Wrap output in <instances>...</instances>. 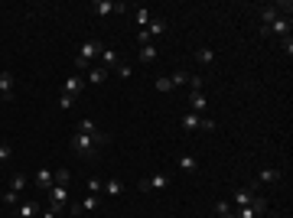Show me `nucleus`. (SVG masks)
I'll return each instance as SVG.
<instances>
[{"label": "nucleus", "mask_w": 293, "mask_h": 218, "mask_svg": "<svg viewBox=\"0 0 293 218\" xmlns=\"http://www.w3.org/2000/svg\"><path fill=\"white\" fill-rule=\"evenodd\" d=\"M101 49H104L101 39H85L82 49H78V55H75V68H78V72H88V68L95 66L98 55H101Z\"/></svg>", "instance_id": "f257e3e1"}, {"label": "nucleus", "mask_w": 293, "mask_h": 218, "mask_svg": "<svg viewBox=\"0 0 293 218\" xmlns=\"http://www.w3.org/2000/svg\"><path fill=\"white\" fill-rule=\"evenodd\" d=\"M75 134H85V137H91V143H95V147H108V143H111V137L101 131V127H98L91 117L78 120V131H75Z\"/></svg>", "instance_id": "f03ea898"}, {"label": "nucleus", "mask_w": 293, "mask_h": 218, "mask_svg": "<svg viewBox=\"0 0 293 218\" xmlns=\"http://www.w3.org/2000/svg\"><path fill=\"white\" fill-rule=\"evenodd\" d=\"M170 183H173V176H170V173H156V176H150V179H143L140 189H143V192H150V189L163 192V189H170Z\"/></svg>", "instance_id": "7ed1b4c3"}, {"label": "nucleus", "mask_w": 293, "mask_h": 218, "mask_svg": "<svg viewBox=\"0 0 293 218\" xmlns=\"http://www.w3.org/2000/svg\"><path fill=\"white\" fill-rule=\"evenodd\" d=\"M72 150H75L78 156H95V143H91V137H85V134H75V137H72Z\"/></svg>", "instance_id": "20e7f679"}, {"label": "nucleus", "mask_w": 293, "mask_h": 218, "mask_svg": "<svg viewBox=\"0 0 293 218\" xmlns=\"http://www.w3.org/2000/svg\"><path fill=\"white\" fill-rule=\"evenodd\" d=\"M98 205H101V196H91V192H88V196L82 199L78 205H72V215H85V212H95Z\"/></svg>", "instance_id": "39448f33"}, {"label": "nucleus", "mask_w": 293, "mask_h": 218, "mask_svg": "<svg viewBox=\"0 0 293 218\" xmlns=\"http://www.w3.org/2000/svg\"><path fill=\"white\" fill-rule=\"evenodd\" d=\"M82 88H85V82H82V75H69L62 85V95H69V98H78L82 95Z\"/></svg>", "instance_id": "423d86ee"}, {"label": "nucleus", "mask_w": 293, "mask_h": 218, "mask_svg": "<svg viewBox=\"0 0 293 218\" xmlns=\"http://www.w3.org/2000/svg\"><path fill=\"white\" fill-rule=\"evenodd\" d=\"M258 202H264V196H254V189H238L235 192V205H258Z\"/></svg>", "instance_id": "0eeeda50"}, {"label": "nucleus", "mask_w": 293, "mask_h": 218, "mask_svg": "<svg viewBox=\"0 0 293 218\" xmlns=\"http://www.w3.org/2000/svg\"><path fill=\"white\" fill-rule=\"evenodd\" d=\"M33 183L39 185L43 192H49V189H52V169H49V166H39V169H36V176H33Z\"/></svg>", "instance_id": "6e6552de"}, {"label": "nucleus", "mask_w": 293, "mask_h": 218, "mask_svg": "<svg viewBox=\"0 0 293 218\" xmlns=\"http://www.w3.org/2000/svg\"><path fill=\"white\" fill-rule=\"evenodd\" d=\"M264 33H277V36H290V17H277V20L267 26V30H260V36Z\"/></svg>", "instance_id": "1a4fd4ad"}, {"label": "nucleus", "mask_w": 293, "mask_h": 218, "mask_svg": "<svg viewBox=\"0 0 293 218\" xmlns=\"http://www.w3.org/2000/svg\"><path fill=\"white\" fill-rule=\"evenodd\" d=\"M277 17H280L277 3H264V7H260V30H267V26H271Z\"/></svg>", "instance_id": "9d476101"}, {"label": "nucleus", "mask_w": 293, "mask_h": 218, "mask_svg": "<svg viewBox=\"0 0 293 218\" xmlns=\"http://www.w3.org/2000/svg\"><path fill=\"white\" fill-rule=\"evenodd\" d=\"M267 208V199L264 202H258V205H241V208H235V218H254V215H260Z\"/></svg>", "instance_id": "9b49d317"}, {"label": "nucleus", "mask_w": 293, "mask_h": 218, "mask_svg": "<svg viewBox=\"0 0 293 218\" xmlns=\"http://www.w3.org/2000/svg\"><path fill=\"white\" fill-rule=\"evenodd\" d=\"M98 62H101V68H118V66H121V55L114 52V49H101Z\"/></svg>", "instance_id": "f8f14e48"}, {"label": "nucleus", "mask_w": 293, "mask_h": 218, "mask_svg": "<svg viewBox=\"0 0 293 218\" xmlns=\"http://www.w3.org/2000/svg\"><path fill=\"white\" fill-rule=\"evenodd\" d=\"M0 98H13V72H0Z\"/></svg>", "instance_id": "ddd939ff"}, {"label": "nucleus", "mask_w": 293, "mask_h": 218, "mask_svg": "<svg viewBox=\"0 0 293 218\" xmlns=\"http://www.w3.org/2000/svg\"><path fill=\"white\" fill-rule=\"evenodd\" d=\"M258 183H264V185L280 183V169H277V166H267V169H260V173H258Z\"/></svg>", "instance_id": "4468645a"}, {"label": "nucleus", "mask_w": 293, "mask_h": 218, "mask_svg": "<svg viewBox=\"0 0 293 218\" xmlns=\"http://www.w3.org/2000/svg\"><path fill=\"white\" fill-rule=\"evenodd\" d=\"M49 202H59V205L69 208V189H65V185H52V189H49Z\"/></svg>", "instance_id": "2eb2a0df"}, {"label": "nucleus", "mask_w": 293, "mask_h": 218, "mask_svg": "<svg viewBox=\"0 0 293 218\" xmlns=\"http://www.w3.org/2000/svg\"><path fill=\"white\" fill-rule=\"evenodd\" d=\"M143 30L150 33V39H156V36H163V33H166V20H160V17H153V20L147 23Z\"/></svg>", "instance_id": "dca6fc26"}, {"label": "nucleus", "mask_w": 293, "mask_h": 218, "mask_svg": "<svg viewBox=\"0 0 293 218\" xmlns=\"http://www.w3.org/2000/svg\"><path fill=\"white\" fill-rule=\"evenodd\" d=\"M39 215V205L36 202H20L17 205V218H36Z\"/></svg>", "instance_id": "f3484780"}, {"label": "nucleus", "mask_w": 293, "mask_h": 218, "mask_svg": "<svg viewBox=\"0 0 293 218\" xmlns=\"http://www.w3.org/2000/svg\"><path fill=\"white\" fill-rule=\"evenodd\" d=\"M199 124H202V114H192V111H189V114H183V131H199Z\"/></svg>", "instance_id": "a211bd4d"}, {"label": "nucleus", "mask_w": 293, "mask_h": 218, "mask_svg": "<svg viewBox=\"0 0 293 218\" xmlns=\"http://www.w3.org/2000/svg\"><path fill=\"white\" fill-rule=\"evenodd\" d=\"M104 78H108V68H101V66H91V68H88V82H91V85H101Z\"/></svg>", "instance_id": "6ab92c4d"}, {"label": "nucleus", "mask_w": 293, "mask_h": 218, "mask_svg": "<svg viewBox=\"0 0 293 218\" xmlns=\"http://www.w3.org/2000/svg\"><path fill=\"white\" fill-rule=\"evenodd\" d=\"M179 169H183V173H195V169H199V160L189 156V153H183V156H179Z\"/></svg>", "instance_id": "aec40b11"}, {"label": "nucleus", "mask_w": 293, "mask_h": 218, "mask_svg": "<svg viewBox=\"0 0 293 218\" xmlns=\"http://www.w3.org/2000/svg\"><path fill=\"white\" fill-rule=\"evenodd\" d=\"M189 78H192L189 72H183V68H176L173 75H170V82H173V88H183V85H189Z\"/></svg>", "instance_id": "412c9836"}, {"label": "nucleus", "mask_w": 293, "mask_h": 218, "mask_svg": "<svg viewBox=\"0 0 293 218\" xmlns=\"http://www.w3.org/2000/svg\"><path fill=\"white\" fill-rule=\"evenodd\" d=\"M195 59H199L202 66H208V62H215V52H212L208 46H199V49H195Z\"/></svg>", "instance_id": "4be33fe9"}, {"label": "nucleus", "mask_w": 293, "mask_h": 218, "mask_svg": "<svg viewBox=\"0 0 293 218\" xmlns=\"http://www.w3.org/2000/svg\"><path fill=\"white\" fill-rule=\"evenodd\" d=\"M69 179H72V173H69L65 166H59V169L52 173V185H69Z\"/></svg>", "instance_id": "5701e85b"}, {"label": "nucleus", "mask_w": 293, "mask_h": 218, "mask_svg": "<svg viewBox=\"0 0 293 218\" xmlns=\"http://www.w3.org/2000/svg\"><path fill=\"white\" fill-rule=\"evenodd\" d=\"M121 192H124V183L121 179H108L104 183V196H121Z\"/></svg>", "instance_id": "b1692460"}, {"label": "nucleus", "mask_w": 293, "mask_h": 218, "mask_svg": "<svg viewBox=\"0 0 293 218\" xmlns=\"http://www.w3.org/2000/svg\"><path fill=\"white\" fill-rule=\"evenodd\" d=\"M95 13L98 17H108V13H114V3L111 0H95Z\"/></svg>", "instance_id": "393cba45"}, {"label": "nucleus", "mask_w": 293, "mask_h": 218, "mask_svg": "<svg viewBox=\"0 0 293 218\" xmlns=\"http://www.w3.org/2000/svg\"><path fill=\"white\" fill-rule=\"evenodd\" d=\"M134 20H137V26L143 30V26H147V23H150L153 17H150V10H147V7H137V13H134Z\"/></svg>", "instance_id": "a878e982"}, {"label": "nucleus", "mask_w": 293, "mask_h": 218, "mask_svg": "<svg viewBox=\"0 0 293 218\" xmlns=\"http://www.w3.org/2000/svg\"><path fill=\"white\" fill-rule=\"evenodd\" d=\"M10 189H13V192H23V189H26V176H23V173H13L10 176Z\"/></svg>", "instance_id": "bb28decb"}, {"label": "nucleus", "mask_w": 293, "mask_h": 218, "mask_svg": "<svg viewBox=\"0 0 293 218\" xmlns=\"http://www.w3.org/2000/svg\"><path fill=\"white\" fill-rule=\"evenodd\" d=\"M10 156H13V147H10L7 140H0V166L10 163Z\"/></svg>", "instance_id": "cd10ccee"}, {"label": "nucleus", "mask_w": 293, "mask_h": 218, "mask_svg": "<svg viewBox=\"0 0 293 218\" xmlns=\"http://www.w3.org/2000/svg\"><path fill=\"white\" fill-rule=\"evenodd\" d=\"M156 59V46H140V62H153Z\"/></svg>", "instance_id": "c85d7f7f"}, {"label": "nucleus", "mask_w": 293, "mask_h": 218, "mask_svg": "<svg viewBox=\"0 0 293 218\" xmlns=\"http://www.w3.org/2000/svg\"><path fill=\"white\" fill-rule=\"evenodd\" d=\"M101 189H104V183H101L98 176H91V179H88V192H91V196H98Z\"/></svg>", "instance_id": "c756f323"}, {"label": "nucleus", "mask_w": 293, "mask_h": 218, "mask_svg": "<svg viewBox=\"0 0 293 218\" xmlns=\"http://www.w3.org/2000/svg\"><path fill=\"white\" fill-rule=\"evenodd\" d=\"M156 91L170 95V91H173V82H170V78H156Z\"/></svg>", "instance_id": "7c9ffc66"}, {"label": "nucleus", "mask_w": 293, "mask_h": 218, "mask_svg": "<svg viewBox=\"0 0 293 218\" xmlns=\"http://www.w3.org/2000/svg\"><path fill=\"white\" fill-rule=\"evenodd\" d=\"M3 202H7V205H17V202H20V192L7 189V192H3Z\"/></svg>", "instance_id": "2f4dec72"}, {"label": "nucleus", "mask_w": 293, "mask_h": 218, "mask_svg": "<svg viewBox=\"0 0 293 218\" xmlns=\"http://www.w3.org/2000/svg\"><path fill=\"white\" fill-rule=\"evenodd\" d=\"M137 43H140V46H153V39H150L147 30H137Z\"/></svg>", "instance_id": "473e14b6"}, {"label": "nucleus", "mask_w": 293, "mask_h": 218, "mask_svg": "<svg viewBox=\"0 0 293 218\" xmlns=\"http://www.w3.org/2000/svg\"><path fill=\"white\" fill-rule=\"evenodd\" d=\"M72 104H75V98H69V95H59V108H62V111H69Z\"/></svg>", "instance_id": "72a5a7b5"}, {"label": "nucleus", "mask_w": 293, "mask_h": 218, "mask_svg": "<svg viewBox=\"0 0 293 218\" xmlns=\"http://www.w3.org/2000/svg\"><path fill=\"white\" fill-rule=\"evenodd\" d=\"M228 212H231V205H228L225 199H222V202H215V215H228Z\"/></svg>", "instance_id": "f704fd0d"}, {"label": "nucleus", "mask_w": 293, "mask_h": 218, "mask_svg": "<svg viewBox=\"0 0 293 218\" xmlns=\"http://www.w3.org/2000/svg\"><path fill=\"white\" fill-rule=\"evenodd\" d=\"M118 75H121V78H130V75H134V68H130V66H124V62H121V66H118Z\"/></svg>", "instance_id": "c9c22d12"}, {"label": "nucleus", "mask_w": 293, "mask_h": 218, "mask_svg": "<svg viewBox=\"0 0 293 218\" xmlns=\"http://www.w3.org/2000/svg\"><path fill=\"white\" fill-rule=\"evenodd\" d=\"M199 131H215V120H212V117H202V124H199Z\"/></svg>", "instance_id": "e433bc0d"}, {"label": "nucleus", "mask_w": 293, "mask_h": 218, "mask_svg": "<svg viewBox=\"0 0 293 218\" xmlns=\"http://www.w3.org/2000/svg\"><path fill=\"white\" fill-rule=\"evenodd\" d=\"M283 52L293 55V39H290V36H283Z\"/></svg>", "instance_id": "4c0bfd02"}, {"label": "nucleus", "mask_w": 293, "mask_h": 218, "mask_svg": "<svg viewBox=\"0 0 293 218\" xmlns=\"http://www.w3.org/2000/svg\"><path fill=\"white\" fill-rule=\"evenodd\" d=\"M39 218H55V212H52V208H46V212H43Z\"/></svg>", "instance_id": "58836bf2"}, {"label": "nucleus", "mask_w": 293, "mask_h": 218, "mask_svg": "<svg viewBox=\"0 0 293 218\" xmlns=\"http://www.w3.org/2000/svg\"><path fill=\"white\" fill-rule=\"evenodd\" d=\"M218 218H235V212H228V215H218Z\"/></svg>", "instance_id": "ea45409f"}]
</instances>
